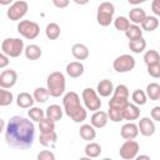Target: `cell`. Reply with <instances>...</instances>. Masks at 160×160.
<instances>
[{
  "label": "cell",
  "instance_id": "6da1fadb",
  "mask_svg": "<svg viewBox=\"0 0 160 160\" xmlns=\"http://www.w3.org/2000/svg\"><path fill=\"white\" fill-rule=\"evenodd\" d=\"M6 144L18 150H25L32 146L35 140V125L24 116L15 115L10 118L4 131Z\"/></svg>",
  "mask_w": 160,
  "mask_h": 160
},
{
  "label": "cell",
  "instance_id": "7a4b0ae2",
  "mask_svg": "<svg viewBox=\"0 0 160 160\" xmlns=\"http://www.w3.org/2000/svg\"><path fill=\"white\" fill-rule=\"evenodd\" d=\"M62 106H64L65 114L74 122H82L88 116L85 108L80 104V96L75 91H69L64 95Z\"/></svg>",
  "mask_w": 160,
  "mask_h": 160
},
{
  "label": "cell",
  "instance_id": "3957f363",
  "mask_svg": "<svg viewBox=\"0 0 160 160\" xmlns=\"http://www.w3.org/2000/svg\"><path fill=\"white\" fill-rule=\"evenodd\" d=\"M65 76L60 71H52L49 74L46 79V88L50 92V96L52 98H59L65 92Z\"/></svg>",
  "mask_w": 160,
  "mask_h": 160
},
{
  "label": "cell",
  "instance_id": "277c9868",
  "mask_svg": "<svg viewBox=\"0 0 160 160\" xmlns=\"http://www.w3.org/2000/svg\"><path fill=\"white\" fill-rule=\"evenodd\" d=\"M24 50V41L19 38H6L1 42V52L6 54L9 58H18Z\"/></svg>",
  "mask_w": 160,
  "mask_h": 160
},
{
  "label": "cell",
  "instance_id": "5b68a950",
  "mask_svg": "<svg viewBox=\"0 0 160 160\" xmlns=\"http://www.w3.org/2000/svg\"><path fill=\"white\" fill-rule=\"evenodd\" d=\"M115 14V6L110 1H102L98 6L96 11V21L101 26H109L112 22V18Z\"/></svg>",
  "mask_w": 160,
  "mask_h": 160
},
{
  "label": "cell",
  "instance_id": "8992f818",
  "mask_svg": "<svg viewBox=\"0 0 160 160\" xmlns=\"http://www.w3.org/2000/svg\"><path fill=\"white\" fill-rule=\"evenodd\" d=\"M18 32L25 39L34 40L40 34V26L38 22L31 20H21L18 24Z\"/></svg>",
  "mask_w": 160,
  "mask_h": 160
},
{
  "label": "cell",
  "instance_id": "52a82bcc",
  "mask_svg": "<svg viewBox=\"0 0 160 160\" xmlns=\"http://www.w3.org/2000/svg\"><path fill=\"white\" fill-rule=\"evenodd\" d=\"M81 99L84 101V105L90 111L100 110L101 108V100L98 95V91H95L91 88H85L81 92Z\"/></svg>",
  "mask_w": 160,
  "mask_h": 160
},
{
  "label": "cell",
  "instance_id": "ba28073f",
  "mask_svg": "<svg viewBox=\"0 0 160 160\" xmlns=\"http://www.w3.org/2000/svg\"><path fill=\"white\" fill-rule=\"evenodd\" d=\"M28 10L29 5L25 0H16L10 5V8L6 11V15L11 21H18L26 15Z\"/></svg>",
  "mask_w": 160,
  "mask_h": 160
},
{
  "label": "cell",
  "instance_id": "9c48e42d",
  "mask_svg": "<svg viewBox=\"0 0 160 160\" xmlns=\"http://www.w3.org/2000/svg\"><path fill=\"white\" fill-rule=\"evenodd\" d=\"M135 59L134 56L129 55V54H122L120 56H118L114 62H112V68L115 71L118 72H128L131 71L135 68Z\"/></svg>",
  "mask_w": 160,
  "mask_h": 160
},
{
  "label": "cell",
  "instance_id": "30bf717a",
  "mask_svg": "<svg viewBox=\"0 0 160 160\" xmlns=\"http://www.w3.org/2000/svg\"><path fill=\"white\" fill-rule=\"evenodd\" d=\"M139 150H140L139 142L132 139V140H126V141L120 146L119 154H120V156H121L124 160H131V159H135V158L138 156Z\"/></svg>",
  "mask_w": 160,
  "mask_h": 160
},
{
  "label": "cell",
  "instance_id": "8fae6325",
  "mask_svg": "<svg viewBox=\"0 0 160 160\" xmlns=\"http://www.w3.org/2000/svg\"><path fill=\"white\" fill-rule=\"evenodd\" d=\"M18 81V74L12 69L2 70L0 74V88L4 89H10L12 88Z\"/></svg>",
  "mask_w": 160,
  "mask_h": 160
},
{
  "label": "cell",
  "instance_id": "7c38bea8",
  "mask_svg": "<svg viewBox=\"0 0 160 160\" xmlns=\"http://www.w3.org/2000/svg\"><path fill=\"white\" fill-rule=\"evenodd\" d=\"M120 135L125 140H132V139H135L139 135V126L135 122L129 121V122H126V124H124L121 126Z\"/></svg>",
  "mask_w": 160,
  "mask_h": 160
},
{
  "label": "cell",
  "instance_id": "4fadbf2b",
  "mask_svg": "<svg viewBox=\"0 0 160 160\" xmlns=\"http://www.w3.org/2000/svg\"><path fill=\"white\" fill-rule=\"evenodd\" d=\"M108 121H109V115H108V112L101 111V110L94 111V114L91 115V119H90V124H91L95 129L105 128L106 124H108Z\"/></svg>",
  "mask_w": 160,
  "mask_h": 160
},
{
  "label": "cell",
  "instance_id": "5bb4252c",
  "mask_svg": "<svg viewBox=\"0 0 160 160\" xmlns=\"http://www.w3.org/2000/svg\"><path fill=\"white\" fill-rule=\"evenodd\" d=\"M138 126H139V132L142 136H151L155 132V124L154 120L150 118H141Z\"/></svg>",
  "mask_w": 160,
  "mask_h": 160
},
{
  "label": "cell",
  "instance_id": "9a60e30c",
  "mask_svg": "<svg viewBox=\"0 0 160 160\" xmlns=\"http://www.w3.org/2000/svg\"><path fill=\"white\" fill-rule=\"evenodd\" d=\"M140 116V108L139 105L136 104H131V102H128L124 109H122V118L124 120H129V121H132V120H136L139 119Z\"/></svg>",
  "mask_w": 160,
  "mask_h": 160
},
{
  "label": "cell",
  "instance_id": "2e32d148",
  "mask_svg": "<svg viewBox=\"0 0 160 160\" xmlns=\"http://www.w3.org/2000/svg\"><path fill=\"white\" fill-rule=\"evenodd\" d=\"M114 85H112V82L109 80V79H102V80H100V82L98 84V86H96V91H98V94L100 95V96H102V98H108V96H110L112 92H114Z\"/></svg>",
  "mask_w": 160,
  "mask_h": 160
},
{
  "label": "cell",
  "instance_id": "e0dca14e",
  "mask_svg": "<svg viewBox=\"0 0 160 160\" xmlns=\"http://www.w3.org/2000/svg\"><path fill=\"white\" fill-rule=\"evenodd\" d=\"M71 54L76 60H86L89 58V49L81 42H76L71 48Z\"/></svg>",
  "mask_w": 160,
  "mask_h": 160
},
{
  "label": "cell",
  "instance_id": "ac0fdd59",
  "mask_svg": "<svg viewBox=\"0 0 160 160\" xmlns=\"http://www.w3.org/2000/svg\"><path fill=\"white\" fill-rule=\"evenodd\" d=\"M84 65L80 61H71L66 65V74L70 78H80L84 74Z\"/></svg>",
  "mask_w": 160,
  "mask_h": 160
},
{
  "label": "cell",
  "instance_id": "d6986e66",
  "mask_svg": "<svg viewBox=\"0 0 160 160\" xmlns=\"http://www.w3.org/2000/svg\"><path fill=\"white\" fill-rule=\"evenodd\" d=\"M34 95H30L29 92H20L16 98V105L21 109H30L34 105Z\"/></svg>",
  "mask_w": 160,
  "mask_h": 160
},
{
  "label": "cell",
  "instance_id": "ffe728a7",
  "mask_svg": "<svg viewBox=\"0 0 160 160\" xmlns=\"http://www.w3.org/2000/svg\"><path fill=\"white\" fill-rule=\"evenodd\" d=\"M62 112H64V110L60 108V105L52 104V105H49L48 109L45 110V116H46L48 119H50V120H52V121L56 122V121L61 120Z\"/></svg>",
  "mask_w": 160,
  "mask_h": 160
},
{
  "label": "cell",
  "instance_id": "44dd1931",
  "mask_svg": "<svg viewBox=\"0 0 160 160\" xmlns=\"http://www.w3.org/2000/svg\"><path fill=\"white\" fill-rule=\"evenodd\" d=\"M79 134H80V138L82 140H86V141H92L96 138V130L91 124L81 125L79 129Z\"/></svg>",
  "mask_w": 160,
  "mask_h": 160
},
{
  "label": "cell",
  "instance_id": "7402d4cb",
  "mask_svg": "<svg viewBox=\"0 0 160 160\" xmlns=\"http://www.w3.org/2000/svg\"><path fill=\"white\" fill-rule=\"evenodd\" d=\"M146 18V12L144 9L141 8H134L129 11V20L132 22V24H136V25H141V22L145 20Z\"/></svg>",
  "mask_w": 160,
  "mask_h": 160
},
{
  "label": "cell",
  "instance_id": "603a6c76",
  "mask_svg": "<svg viewBox=\"0 0 160 160\" xmlns=\"http://www.w3.org/2000/svg\"><path fill=\"white\" fill-rule=\"evenodd\" d=\"M24 54H25L26 59H29V60H38V59L41 58L42 51H41L40 46H38L35 44H30V45H28L25 48Z\"/></svg>",
  "mask_w": 160,
  "mask_h": 160
},
{
  "label": "cell",
  "instance_id": "cb8c5ba5",
  "mask_svg": "<svg viewBox=\"0 0 160 160\" xmlns=\"http://www.w3.org/2000/svg\"><path fill=\"white\" fill-rule=\"evenodd\" d=\"M112 99L120 100V101H129V89L126 85L120 84L114 89Z\"/></svg>",
  "mask_w": 160,
  "mask_h": 160
},
{
  "label": "cell",
  "instance_id": "d4e9b609",
  "mask_svg": "<svg viewBox=\"0 0 160 160\" xmlns=\"http://www.w3.org/2000/svg\"><path fill=\"white\" fill-rule=\"evenodd\" d=\"M84 152L88 158H98L101 154V146L98 142L89 141L84 148Z\"/></svg>",
  "mask_w": 160,
  "mask_h": 160
},
{
  "label": "cell",
  "instance_id": "484cf974",
  "mask_svg": "<svg viewBox=\"0 0 160 160\" xmlns=\"http://www.w3.org/2000/svg\"><path fill=\"white\" fill-rule=\"evenodd\" d=\"M56 140H58V134L55 131L46 132V134H41L40 132L39 141H40V144L42 146H54L56 144Z\"/></svg>",
  "mask_w": 160,
  "mask_h": 160
},
{
  "label": "cell",
  "instance_id": "4316f807",
  "mask_svg": "<svg viewBox=\"0 0 160 160\" xmlns=\"http://www.w3.org/2000/svg\"><path fill=\"white\" fill-rule=\"evenodd\" d=\"M125 36L129 39V41L140 39V38H142V29L136 24H131L129 26V29L125 31Z\"/></svg>",
  "mask_w": 160,
  "mask_h": 160
},
{
  "label": "cell",
  "instance_id": "83f0119b",
  "mask_svg": "<svg viewBox=\"0 0 160 160\" xmlns=\"http://www.w3.org/2000/svg\"><path fill=\"white\" fill-rule=\"evenodd\" d=\"M159 26V20L156 16H148L145 18V20L141 22V29L145 31H154L156 30Z\"/></svg>",
  "mask_w": 160,
  "mask_h": 160
},
{
  "label": "cell",
  "instance_id": "f1b7e54d",
  "mask_svg": "<svg viewBox=\"0 0 160 160\" xmlns=\"http://www.w3.org/2000/svg\"><path fill=\"white\" fill-rule=\"evenodd\" d=\"M60 32H61L60 26L56 22H50L45 28V34H46L48 39H50V40H56L60 36Z\"/></svg>",
  "mask_w": 160,
  "mask_h": 160
},
{
  "label": "cell",
  "instance_id": "f546056e",
  "mask_svg": "<svg viewBox=\"0 0 160 160\" xmlns=\"http://www.w3.org/2000/svg\"><path fill=\"white\" fill-rule=\"evenodd\" d=\"M146 48V40L144 38L136 39V40H131L129 41V49L134 52V54H140L145 50Z\"/></svg>",
  "mask_w": 160,
  "mask_h": 160
},
{
  "label": "cell",
  "instance_id": "4dcf8cb0",
  "mask_svg": "<svg viewBox=\"0 0 160 160\" xmlns=\"http://www.w3.org/2000/svg\"><path fill=\"white\" fill-rule=\"evenodd\" d=\"M146 95L150 100H159L160 99V85L158 82H150L148 86H146Z\"/></svg>",
  "mask_w": 160,
  "mask_h": 160
},
{
  "label": "cell",
  "instance_id": "1f68e13d",
  "mask_svg": "<svg viewBox=\"0 0 160 160\" xmlns=\"http://www.w3.org/2000/svg\"><path fill=\"white\" fill-rule=\"evenodd\" d=\"M34 99H35V101L36 102H40V104H44V102H46L48 101V99H49V96H50V92H49V90H48V88H36L35 90H34Z\"/></svg>",
  "mask_w": 160,
  "mask_h": 160
},
{
  "label": "cell",
  "instance_id": "d6a6232c",
  "mask_svg": "<svg viewBox=\"0 0 160 160\" xmlns=\"http://www.w3.org/2000/svg\"><path fill=\"white\" fill-rule=\"evenodd\" d=\"M144 62L146 64V66L160 62V52L156 50H148L144 54Z\"/></svg>",
  "mask_w": 160,
  "mask_h": 160
},
{
  "label": "cell",
  "instance_id": "836d02e7",
  "mask_svg": "<svg viewBox=\"0 0 160 160\" xmlns=\"http://www.w3.org/2000/svg\"><path fill=\"white\" fill-rule=\"evenodd\" d=\"M39 130L41 134H46V132H51L55 131V121L48 119L46 116L39 121Z\"/></svg>",
  "mask_w": 160,
  "mask_h": 160
},
{
  "label": "cell",
  "instance_id": "e575fe53",
  "mask_svg": "<svg viewBox=\"0 0 160 160\" xmlns=\"http://www.w3.org/2000/svg\"><path fill=\"white\" fill-rule=\"evenodd\" d=\"M131 99H132L134 104H136V105L140 106V105H145V104H146L148 95H146L145 91H142V90H140V89H136V90H134V92L131 94Z\"/></svg>",
  "mask_w": 160,
  "mask_h": 160
},
{
  "label": "cell",
  "instance_id": "d590c367",
  "mask_svg": "<svg viewBox=\"0 0 160 160\" xmlns=\"http://www.w3.org/2000/svg\"><path fill=\"white\" fill-rule=\"evenodd\" d=\"M130 25H131V24H130L129 18H125V16H118V18L114 20V26H115V29L119 30V31H124V32H125V31L129 29Z\"/></svg>",
  "mask_w": 160,
  "mask_h": 160
},
{
  "label": "cell",
  "instance_id": "8d00e7d4",
  "mask_svg": "<svg viewBox=\"0 0 160 160\" xmlns=\"http://www.w3.org/2000/svg\"><path fill=\"white\" fill-rule=\"evenodd\" d=\"M28 115H29V118L32 120V121H40V120H42L44 118H45V111L42 110V109H40V108H36V106H31L30 108V110L28 111Z\"/></svg>",
  "mask_w": 160,
  "mask_h": 160
},
{
  "label": "cell",
  "instance_id": "74e56055",
  "mask_svg": "<svg viewBox=\"0 0 160 160\" xmlns=\"http://www.w3.org/2000/svg\"><path fill=\"white\" fill-rule=\"evenodd\" d=\"M12 100H14L12 92L6 90V89H4V88H1V90H0V105L1 106H8V105H10L12 102Z\"/></svg>",
  "mask_w": 160,
  "mask_h": 160
},
{
  "label": "cell",
  "instance_id": "f35d334b",
  "mask_svg": "<svg viewBox=\"0 0 160 160\" xmlns=\"http://www.w3.org/2000/svg\"><path fill=\"white\" fill-rule=\"evenodd\" d=\"M122 109H119V108H109V111H108L109 119L111 121H114V122L122 121L124 120V118H122Z\"/></svg>",
  "mask_w": 160,
  "mask_h": 160
},
{
  "label": "cell",
  "instance_id": "ab89813d",
  "mask_svg": "<svg viewBox=\"0 0 160 160\" xmlns=\"http://www.w3.org/2000/svg\"><path fill=\"white\" fill-rule=\"evenodd\" d=\"M148 74L154 79H159L160 78V62L149 65L148 66Z\"/></svg>",
  "mask_w": 160,
  "mask_h": 160
},
{
  "label": "cell",
  "instance_id": "60d3db41",
  "mask_svg": "<svg viewBox=\"0 0 160 160\" xmlns=\"http://www.w3.org/2000/svg\"><path fill=\"white\" fill-rule=\"evenodd\" d=\"M38 159L39 160H55V155L50 150H42L38 154Z\"/></svg>",
  "mask_w": 160,
  "mask_h": 160
},
{
  "label": "cell",
  "instance_id": "b9f144b4",
  "mask_svg": "<svg viewBox=\"0 0 160 160\" xmlns=\"http://www.w3.org/2000/svg\"><path fill=\"white\" fill-rule=\"evenodd\" d=\"M150 115H151V119L154 121H160V105L159 106H154L151 109Z\"/></svg>",
  "mask_w": 160,
  "mask_h": 160
},
{
  "label": "cell",
  "instance_id": "7bdbcfd3",
  "mask_svg": "<svg viewBox=\"0 0 160 160\" xmlns=\"http://www.w3.org/2000/svg\"><path fill=\"white\" fill-rule=\"evenodd\" d=\"M151 10L156 16H160V0H152L151 2Z\"/></svg>",
  "mask_w": 160,
  "mask_h": 160
},
{
  "label": "cell",
  "instance_id": "ee69618b",
  "mask_svg": "<svg viewBox=\"0 0 160 160\" xmlns=\"http://www.w3.org/2000/svg\"><path fill=\"white\" fill-rule=\"evenodd\" d=\"M70 0H52V4L55 8H59V9H64L69 5Z\"/></svg>",
  "mask_w": 160,
  "mask_h": 160
},
{
  "label": "cell",
  "instance_id": "f6af8a7d",
  "mask_svg": "<svg viewBox=\"0 0 160 160\" xmlns=\"http://www.w3.org/2000/svg\"><path fill=\"white\" fill-rule=\"evenodd\" d=\"M8 64H9V56H8L6 54L1 52V54H0V69L6 68Z\"/></svg>",
  "mask_w": 160,
  "mask_h": 160
},
{
  "label": "cell",
  "instance_id": "bcb514c9",
  "mask_svg": "<svg viewBox=\"0 0 160 160\" xmlns=\"http://www.w3.org/2000/svg\"><path fill=\"white\" fill-rule=\"evenodd\" d=\"M145 1H148V0H128V2L131 5H139V4H142Z\"/></svg>",
  "mask_w": 160,
  "mask_h": 160
},
{
  "label": "cell",
  "instance_id": "7dc6e473",
  "mask_svg": "<svg viewBox=\"0 0 160 160\" xmlns=\"http://www.w3.org/2000/svg\"><path fill=\"white\" fill-rule=\"evenodd\" d=\"M12 2H14V0H0V4L4 5V6L10 5V4H12Z\"/></svg>",
  "mask_w": 160,
  "mask_h": 160
},
{
  "label": "cell",
  "instance_id": "c3c4849f",
  "mask_svg": "<svg viewBox=\"0 0 160 160\" xmlns=\"http://www.w3.org/2000/svg\"><path fill=\"white\" fill-rule=\"evenodd\" d=\"M90 0H74V2L75 4H78V5H85V4H88Z\"/></svg>",
  "mask_w": 160,
  "mask_h": 160
},
{
  "label": "cell",
  "instance_id": "681fc988",
  "mask_svg": "<svg viewBox=\"0 0 160 160\" xmlns=\"http://www.w3.org/2000/svg\"><path fill=\"white\" fill-rule=\"evenodd\" d=\"M136 159H138V160H140V159H148V160H149L150 156H149V155H138Z\"/></svg>",
  "mask_w": 160,
  "mask_h": 160
},
{
  "label": "cell",
  "instance_id": "f907efd6",
  "mask_svg": "<svg viewBox=\"0 0 160 160\" xmlns=\"http://www.w3.org/2000/svg\"><path fill=\"white\" fill-rule=\"evenodd\" d=\"M159 101H160V99H159Z\"/></svg>",
  "mask_w": 160,
  "mask_h": 160
}]
</instances>
